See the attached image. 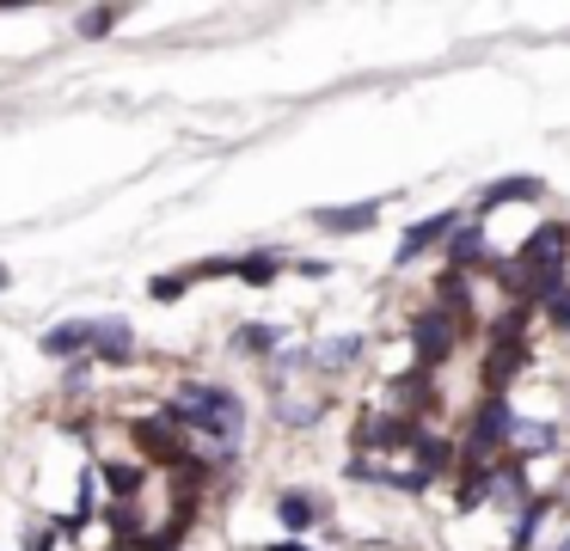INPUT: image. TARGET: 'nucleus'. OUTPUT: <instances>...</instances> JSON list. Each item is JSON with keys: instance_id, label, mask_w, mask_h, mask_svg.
I'll return each mask as SVG.
<instances>
[{"instance_id": "9", "label": "nucleus", "mask_w": 570, "mask_h": 551, "mask_svg": "<svg viewBox=\"0 0 570 551\" xmlns=\"http://www.w3.org/2000/svg\"><path fill=\"white\" fill-rule=\"evenodd\" d=\"M386 196H374V203H344V208H313V227L332 233V239H356V233H368L374 220H381Z\"/></svg>"}, {"instance_id": "1", "label": "nucleus", "mask_w": 570, "mask_h": 551, "mask_svg": "<svg viewBox=\"0 0 570 551\" xmlns=\"http://www.w3.org/2000/svg\"><path fill=\"white\" fill-rule=\"evenodd\" d=\"M166 416L185 435H197L203 465H234L239 441H246V399L222 380H178L173 399H166Z\"/></svg>"}, {"instance_id": "14", "label": "nucleus", "mask_w": 570, "mask_h": 551, "mask_svg": "<svg viewBox=\"0 0 570 551\" xmlns=\"http://www.w3.org/2000/svg\"><path fill=\"white\" fill-rule=\"evenodd\" d=\"M533 306H540V325H552L558 337H570V276L552 282V288H546Z\"/></svg>"}, {"instance_id": "11", "label": "nucleus", "mask_w": 570, "mask_h": 551, "mask_svg": "<svg viewBox=\"0 0 570 551\" xmlns=\"http://www.w3.org/2000/svg\"><path fill=\"white\" fill-rule=\"evenodd\" d=\"M283 337H288L283 325H271V318H252V325H239V331H234V350H239V355H252V362H276V355L288 350Z\"/></svg>"}, {"instance_id": "13", "label": "nucleus", "mask_w": 570, "mask_h": 551, "mask_svg": "<svg viewBox=\"0 0 570 551\" xmlns=\"http://www.w3.org/2000/svg\"><path fill=\"white\" fill-rule=\"evenodd\" d=\"M283 269H288L283 252H246V257H239V269H234V282H246V288H271Z\"/></svg>"}, {"instance_id": "5", "label": "nucleus", "mask_w": 570, "mask_h": 551, "mask_svg": "<svg viewBox=\"0 0 570 551\" xmlns=\"http://www.w3.org/2000/svg\"><path fill=\"white\" fill-rule=\"evenodd\" d=\"M276 521H283V533H288V539L320 533V527H325V496H320V490H307V484L276 490Z\"/></svg>"}, {"instance_id": "2", "label": "nucleus", "mask_w": 570, "mask_h": 551, "mask_svg": "<svg viewBox=\"0 0 570 551\" xmlns=\"http://www.w3.org/2000/svg\"><path fill=\"white\" fill-rule=\"evenodd\" d=\"M472 331H479V325H466L460 313H448V306H435V301L411 306L405 343H411V355H417V374H442V367L454 362L460 350H466Z\"/></svg>"}, {"instance_id": "4", "label": "nucleus", "mask_w": 570, "mask_h": 551, "mask_svg": "<svg viewBox=\"0 0 570 551\" xmlns=\"http://www.w3.org/2000/svg\"><path fill=\"white\" fill-rule=\"evenodd\" d=\"M271 411L283 429H313L325 416V386H295V380H276L271 386Z\"/></svg>"}, {"instance_id": "17", "label": "nucleus", "mask_w": 570, "mask_h": 551, "mask_svg": "<svg viewBox=\"0 0 570 551\" xmlns=\"http://www.w3.org/2000/svg\"><path fill=\"white\" fill-rule=\"evenodd\" d=\"M295 269H301L307 282H325V276H332V264H325V257H295Z\"/></svg>"}, {"instance_id": "7", "label": "nucleus", "mask_w": 570, "mask_h": 551, "mask_svg": "<svg viewBox=\"0 0 570 551\" xmlns=\"http://www.w3.org/2000/svg\"><path fill=\"white\" fill-rule=\"evenodd\" d=\"M472 208H479V215H497V208H546V184L528 178V171H521V178H491Z\"/></svg>"}, {"instance_id": "8", "label": "nucleus", "mask_w": 570, "mask_h": 551, "mask_svg": "<svg viewBox=\"0 0 570 551\" xmlns=\"http://www.w3.org/2000/svg\"><path fill=\"white\" fill-rule=\"evenodd\" d=\"M92 343H99V318H62L38 337V350L56 355V362H80V355L92 362Z\"/></svg>"}, {"instance_id": "16", "label": "nucleus", "mask_w": 570, "mask_h": 551, "mask_svg": "<svg viewBox=\"0 0 570 551\" xmlns=\"http://www.w3.org/2000/svg\"><path fill=\"white\" fill-rule=\"evenodd\" d=\"M117 19H124L117 7H105V12H80V37H105V31H117Z\"/></svg>"}, {"instance_id": "10", "label": "nucleus", "mask_w": 570, "mask_h": 551, "mask_svg": "<svg viewBox=\"0 0 570 551\" xmlns=\"http://www.w3.org/2000/svg\"><path fill=\"white\" fill-rule=\"evenodd\" d=\"M552 509H558V496H533L521 514H509V539H503V551H533V545H540V527L552 521Z\"/></svg>"}, {"instance_id": "19", "label": "nucleus", "mask_w": 570, "mask_h": 551, "mask_svg": "<svg viewBox=\"0 0 570 551\" xmlns=\"http://www.w3.org/2000/svg\"><path fill=\"white\" fill-rule=\"evenodd\" d=\"M7 282H13V276H7V264H0V288H7Z\"/></svg>"}, {"instance_id": "6", "label": "nucleus", "mask_w": 570, "mask_h": 551, "mask_svg": "<svg viewBox=\"0 0 570 551\" xmlns=\"http://www.w3.org/2000/svg\"><path fill=\"white\" fill-rule=\"evenodd\" d=\"M362 362H368V337H362V331H332V337L313 343V374H325V380L350 374V367H362Z\"/></svg>"}, {"instance_id": "18", "label": "nucleus", "mask_w": 570, "mask_h": 551, "mask_svg": "<svg viewBox=\"0 0 570 551\" xmlns=\"http://www.w3.org/2000/svg\"><path fill=\"white\" fill-rule=\"evenodd\" d=\"M552 551H570V533H558V545Z\"/></svg>"}, {"instance_id": "12", "label": "nucleus", "mask_w": 570, "mask_h": 551, "mask_svg": "<svg viewBox=\"0 0 570 551\" xmlns=\"http://www.w3.org/2000/svg\"><path fill=\"white\" fill-rule=\"evenodd\" d=\"M92 355L111 362V367L136 362V331H129V318H99V343H92Z\"/></svg>"}, {"instance_id": "15", "label": "nucleus", "mask_w": 570, "mask_h": 551, "mask_svg": "<svg viewBox=\"0 0 570 551\" xmlns=\"http://www.w3.org/2000/svg\"><path fill=\"white\" fill-rule=\"evenodd\" d=\"M190 282H197L190 269H185V276H154V282H148V294H154L160 306H173V301H185V288H190Z\"/></svg>"}, {"instance_id": "3", "label": "nucleus", "mask_w": 570, "mask_h": 551, "mask_svg": "<svg viewBox=\"0 0 570 551\" xmlns=\"http://www.w3.org/2000/svg\"><path fill=\"white\" fill-rule=\"evenodd\" d=\"M460 208H435V215H423V220H411L405 233H399V245H393V269H405V264H417L423 252H435V245H448L454 239V227H460Z\"/></svg>"}]
</instances>
